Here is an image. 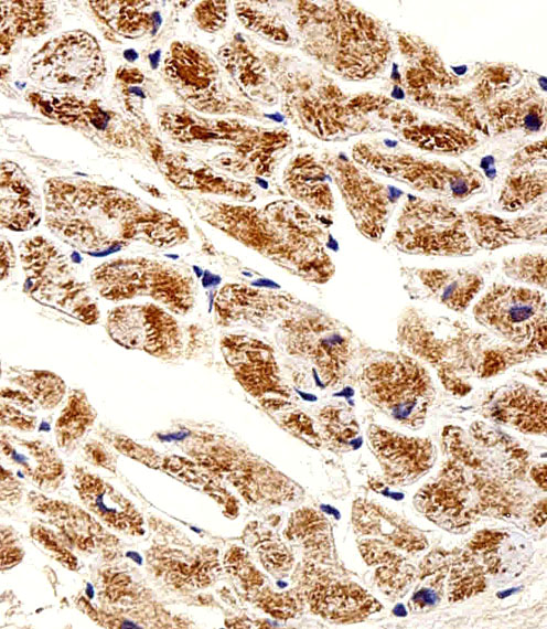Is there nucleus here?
<instances>
[{
  "instance_id": "f257e3e1",
  "label": "nucleus",
  "mask_w": 547,
  "mask_h": 629,
  "mask_svg": "<svg viewBox=\"0 0 547 629\" xmlns=\"http://www.w3.org/2000/svg\"><path fill=\"white\" fill-rule=\"evenodd\" d=\"M44 198L47 228L88 255H103L133 242L170 248L189 238L179 218L114 186L51 179Z\"/></svg>"
},
{
  "instance_id": "f03ea898",
  "label": "nucleus",
  "mask_w": 547,
  "mask_h": 629,
  "mask_svg": "<svg viewBox=\"0 0 547 629\" xmlns=\"http://www.w3.org/2000/svg\"><path fill=\"white\" fill-rule=\"evenodd\" d=\"M196 207L202 220L305 281L325 284L335 273L323 230L293 202L257 209L203 201Z\"/></svg>"
},
{
  "instance_id": "7ed1b4c3",
  "label": "nucleus",
  "mask_w": 547,
  "mask_h": 629,
  "mask_svg": "<svg viewBox=\"0 0 547 629\" xmlns=\"http://www.w3.org/2000/svg\"><path fill=\"white\" fill-rule=\"evenodd\" d=\"M397 343L421 363L431 366L442 385L454 395H465L469 379L476 375L486 335L448 317L409 307L397 322Z\"/></svg>"
},
{
  "instance_id": "20e7f679",
  "label": "nucleus",
  "mask_w": 547,
  "mask_h": 629,
  "mask_svg": "<svg viewBox=\"0 0 547 629\" xmlns=\"http://www.w3.org/2000/svg\"><path fill=\"white\" fill-rule=\"evenodd\" d=\"M301 26L310 51L350 78L369 77L386 60L387 41L380 29L351 6L314 7Z\"/></svg>"
},
{
  "instance_id": "39448f33",
  "label": "nucleus",
  "mask_w": 547,
  "mask_h": 629,
  "mask_svg": "<svg viewBox=\"0 0 547 629\" xmlns=\"http://www.w3.org/2000/svg\"><path fill=\"white\" fill-rule=\"evenodd\" d=\"M90 286L105 300L148 298L178 316L191 312L196 301V284L189 269L141 256L117 257L97 265L90 274Z\"/></svg>"
},
{
  "instance_id": "423d86ee",
  "label": "nucleus",
  "mask_w": 547,
  "mask_h": 629,
  "mask_svg": "<svg viewBox=\"0 0 547 629\" xmlns=\"http://www.w3.org/2000/svg\"><path fill=\"white\" fill-rule=\"evenodd\" d=\"M19 259L23 291L30 298L87 326L99 321L100 309L89 285L53 242L42 235L22 239Z\"/></svg>"
},
{
  "instance_id": "0eeeda50",
  "label": "nucleus",
  "mask_w": 547,
  "mask_h": 629,
  "mask_svg": "<svg viewBox=\"0 0 547 629\" xmlns=\"http://www.w3.org/2000/svg\"><path fill=\"white\" fill-rule=\"evenodd\" d=\"M358 380L362 395L396 422L414 428L425 423L435 386L429 371L412 355L379 352L363 365Z\"/></svg>"
},
{
  "instance_id": "6e6552de",
  "label": "nucleus",
  "mask_w": 547,
  "mask_h": 629,
  "mask_svg": "<svg viewBox=\"0 0 547 629\" xmlns=\"http://www.w3.org/2000/svg\"><path fill=\"white\" fill-rule=\"evenodd\" d=\"M286 353L309 363L324 386L343 380L356 355L352 332L317 309L296 310L278 326Z\"/></svg>"
},
{
  "instance_id": "1a4fd4ad",
  "label": "nucleus",
  "mask_w": 547,
  "mask_h": 629,
  "mask_svg": "<svg viewBox=\"0 0 547 629\" xmlns=\"http://www.w3.org/2000/svg\"><path fill=\"white\" fill-rule=\"evenodd\" d=\"M398 250L411 255L461 257L473 255L464 215L438 201L409 196L392 237Z\"/></svg>"
},
{
  "instance_id": "9d476101",
  "label": "nucleus",
  "mask_w": 547,
  "mask_h": 629,
  "mask_svg": "<svg viewBox=\"0 0 547 629\" xmlns=\"http://www.w3.org/2000/svg\"><path fill=\"white\" fill-rule=\"evenodd\" d=\"M474 320L504 342L515 345L547 340V306L538 289L493 284L472 309Z\"/></svg>"
},
{
  "instance_id": "9b49d317",
  "label": "nucleus",
  "mask_w": 547,
  "mask_h": 629,
  "mask_svg": "<svg viewBox=\"0 0 547 629\" xmlns=\"http://www.w3.org/2000/svg\"><path fill=\"white\" fill-rule=\"evenodd\" d=\"M28 73L51 89L89 90L101 82L106 66L97 41L84 31H72L34 53Z\"/></svg>"
},
{
  "instance_id": "f8f14e48",
  "label": "nucleus",
  "mask_w": 547,
  "mask_h": 629,
  "mask_svg": "<svg viewBox=\"0 0 547 629\" xmlns=\"http://www.w3.org/2000/svg\"><path fill=\"white\" fill-rule=\"evenodd\" d=\"M105 329L121 348L144 352L155 359L175 360L184 350V334L175 314L154 302L124 303L111 308Z\"/></svg>"
},
{
  "instance_id": "ddd939ff",
  "label": "nucleus",
  "mask_w": 547,
  "mask_h": 629,
  "mask_svg": "<svg viewBox=\"0 0 547 629\" xmlns=\"http://www.w3.org/2000/svg\"><path fill=\"white\" fill-rule=\"evenodd\" d=\"M219 350L237 382L265 407L288 404L290 394L270 344L249 334L228 333L222 337Z\"/></svg>"
},
{
  "instance_id": "4468645a",
  "label": "nucleus",
  "mask_w": 547,
  "mask_h": 629,
  "mask_svg": "<svg viewBox=\"0 0 547 629\" xmlns=\"http://www.w3.org/2000/svg\"><path fill=\"white\" fill-rule=\"evenodd\" d=\"M360 162L386 172L387 175L408 183L414 189L436 192L452 199H465L481 186L476 173L451 170L442 163L418 160L409 156L389 157L371 153L368 148H356Z\"/></svg>"
},
{
  "instance_id": "2eb2a0df",
  "label": "nucleus",
  "mask_w": 547,
  "mask_h": 629,
  "mask_svg": "<svg viewBox=\"0 0 547 629\" xmlns=\"http://www.w3.org/2000/svg\"><path fill=\"white\" fill-rule=\"evenodd\" d=\"M167 76L176 92L193 107L206 111L225 110V98L214 62L191 45L175 43L165 60Z\"/></svg>"
},
{
  "instance_id": "dca6fc26",
  "label": "nucleus",
  "mask_w": 547,
  "mask_h": 629,
  "mask_svg": "<svg viewBox=\"0 0 547 629\" xmlns=\"http://www.w3.org/2000/svg\"><path fill=\"white\" fill-rule=\"evenodd\" d=\"M335 170L336 184L356 227L369 239H379L393 210L392 192L350 163H336Z\"/></svg>"
},
{
  "instance_id": "f3484780",
  "label": "nucleus",
  "mask_w": 547,
  "mask_h": 629,
  "mask_svg": "<svg viewBox=\"0 0 547 629\" xmlns=\"http://www.w3.org/2000/svg\"><path fill=\"white\" fill-rule=\"evenodd\" d=\"M296 300L243 284H226L214 302L216 322L222 327L268 324L296 306Z\"/></svg>"
},
{
  "instance_id": "a211bd4d",
  "label": "nucleus",
  "mask_w": 547,
  "mask_h": 629,
  "mask_svg": "<svg viewBox=\"0 0 547 629\" xmlns=\"http://www.w3.org/2000/svg\"><path fill=\"white\" fill-rule=\"evenodd\" d=\"M485 414L524 434H546L545 395L526 384H512L493 393L485 403Z\"/></svg>"
},
{
  "instance_id": "6ab92c4d",
  "label": "nucleus",
  "mask_w": 547,
  "mask_h": 629,
  "mask_svg": "<svg viewBox=\"0 0 547 629\" xmlns=\"http://www.w3.org/2000/svg\"><path fill=\"white\" fill-rule=\"evenodd\" d=\"M368 437L387 473L399 481L420 477L433 462V445L428 439L407 437L375 425L369 427Z\"/></svg>"
},
{
  "instance_id": "aec40b11",
  "label": "nucleus",
  "mask_w": 547,
  "mask_h": 629,
  "mask_svg": "<svg viewBox=\"0 0 547 629\" xmlns=\"http://www.w3.org/2000/svg\"><path fill=\"white\" fill-rule=\"evenodd\" d=\"M463 215L469 235L478 249H498L546 235L545 213H532L516 218H504L480 211H469Z\"/></svg>"
},
{
  "instance_id": "412c9836",
  "label": "nucleus",
  "mask_w": 547,
  "mask_h": 629,
  "mask_svg": "<svg viewBox=\"0 0 547 629\" xmlns=\"http://www.w3.org/2000/svg\"><path fill=\"white\" fill-rule=\"evenodd\" d=\"M42 213V200L32 181L19 166L3 161L0 180L2 227L13 232H28L40 224Z\"/></svg>"
},
{
  "instance_id": "4be33fe9",
  "label": "nucleus",
  "mask_w": 547,
  "mask_h": 629,
  "mask_svg": "<svg viewBox=\"0 0 547 629\" xmlns=\"http://www.w3.org/2000/svg\"><path fill=\"white\" fill-rule=\"evenodd\" d=\"M414 274L428 298L454 312L465 311L484 285L470 269L415 268Z\"/></svg>"
},
{
  "instance_id": "5701e85b",
  "label": "nucleus",
  "mask_w": 547,
  "mask_h": 629,
  "mask_svg": "<svg viewBox=\"0 0 547 629\" xmlns=\"http://www.w3.org/2000/svg\"><path fill=\"white\" fill-rule=\"evenodd\" d=\"M53 9L40 1H1V53L17 39L37 36L51 25Z\"/></svg>"
},
{
  "instance_id": "b1692460",
  "label": "nucleus",
  "mask_w": 547,
  "mask_h": 629,
  "mask_svg": "<svg viewBox=\"0 0 547 629\" xmlns=\"http://www.w3.org/2000/svg\"><path fill=\"white\" fill-rule=\"evenodd\" d=\"M290 194L314 211L333 210V196L322 167L310 157H301L290 164L285 180Z\"/></svg>"
},
{
  "instance_id": "393cba45",
  "label": "nucleus",
  "mask_w": 547,
  "mask_h": 629,
  "mask_svg": "<svg viewBox=\"0 0 547 629\" xmlns=\"http://www.w3.org/2000/svg\"><path fill=\"white\" fill-rule=\"evenodd\" d=\"M84 502L103 520L120 530L137 529L140 516L131 505L108 484L87 477L81 486Z\"/></svg>"
},
{
  "instance_id": "a878e982",
  "label": "nucleus",
  "mask_w": 547,
  "mask_h": 629,
  "mask_svg": "<svg viewBox=\"0 0 547 629\" xmlns=\"http://www.w3.org/2000/svg\"><path fill=\"white\" fill-rule=\"evenodd\" d=\"M312 607L334 619L352 620L377 609V604L365 591L352 586L319 587L311 595Z\"/></svg>"
},
{
  "instance_id": "bb28decb",
  "label": "nucleus",
  "mask_w": 547,
  "mask_h": 629,
  "mask_svg": "<svg viewBox=\"0 0 547 629\" xmlns=\"http://www.w3.org/2000/svg\"><path fill=\"white\" fill-rule=\"evenodd\" d=\"M92 8L117 33L135 39L151 30L154 14L146 12L150 2L141 1H98Z\"/></svg>"
},
{
  "instance_id": "cd10ccee",
  "label": "nucleus",
  "mask_w": 547,
  "mask_h": 629,
  "mask_svg": "<svg viewBox=\"0 0 547 629\" xmlns=\"http://www.w3.org/2000/svg\"><path fill=\"white\" fill-rule=\"evenodd\" d=\"M546 350L547 340H535L523 345L487 344L481 353L476 375L481 379L495 376L514 365L545 355Z\"/></svg>"
},
{
  "instance_id": "c85d7f7f",
  "label": "nucleus",
  "mask_w": 547,
  "mask_h": 629,
  "mask_svg": "<svg viewBox=\"0 0 547 629\" xmlns=\"http://www.w3.org/2000/svg\"><path fill=\"white\" fill-rule=\"evenodd\" d=\"M9 381L21 387L45 409L56 407L66 393L64 381L47 370L13 369Z\"/></svg>"
},
{
  "instance_id": "c756f323",
  "label": "nucleus",
  "mask_w": 547,
  "mask_h": 629,
  "mask_svg": "<svg viewBox=\"0 0 547 629\" xmlns=\"http://www.w3.org/2000/svg\"><path fill=\"white\" fill-rule=\"evenodd\" d=\"M96 412L84 392L74 390L55 424L60 445H67L82 437L94 424Z\"/></svg>"
},
{
  "instance_id": "7c9ffc66",
  "label": "nucleus",
  "mask_w": 547,
  "mask_h": 629,
  "mask_svg": "<svg viewBox=\"0 0 547 629\" xmlns=\"http://www.w3.org/2000/svg\"><path fill=\"white\" fill-rule=\"evenodd\" d=\"M545 191V173H519L506 180L498 202L504 211L513 213L533 204Z\"/></svg>"
},
{
  "instance_id": "2f4dec72",
  "label": "nucleus",
  "mask_w": 547,
  "mask_h": 629,
  "mask_svg": "<svg viewBox=\"0 0 547 629\" xmlns=\"http://www.w3.org/2000/svg\"><path fill=\"white\" fill-rule=\"evenodd\" d=\"M405 137L421 148L439 151H462L472 145L468 134L450 127H420L407 129Z\"/></svg>"
},
{
  "instance_id": "473e14b6",
  "label": "nucleus",
  "mask_w": 547,
  "mask_h": 629,
  "mask_svg": "<svg viewBox=\"0 0 547 629\" xmlns=\"http://www.w3.org/2000/svg\"><path fill=\"white\" fill-rule=\"evenodd\" d=\"M503 274L517 282L545 289L547 264L544 254H523L502 260Z\"/></svg>"
},
{
  "instance_id": "72a5a7b5",
  "label": "nucleus",
  "mask_w": 547,
  "mask_h": 629,
  "mask_svg": "<svg viewBox=\"0 0 547 629\" xmlns=\"http://www.w3.org/2000/svg\"><path fill=\"white\" fill-rule=\"evenodd\" d=\"M320 422L324 431L340 441H346L357 433L355 419L344 408L324 407L320 413Z\"/></svg>"
},
{
  "instance_id": "f704fd0d",
  "label": "nucleus",
  "mask_w": 547,
  "mask_h": 629,
  "mask_svg": "<svg viewBox=\"0 0 547 629\" xmlns=\"http://www.w3.org/2000/svg\"><path fill=\"white\" fill-rule=\"evenodd\" d=\"M227 17L225 2H202L195 10L197 24L208 31L218 30Z\"/></svg>"
},
{
  "instance_id": "c9c22d12",
  "label": "nucleus",
  "mask_w": 547,
  "mask_h": 629,
  "mask_svg": "<svg viewBox=\"0 0 547 629\" xmlns=\"http://www.w3.org/2000/svg\"><path fill=\"white\" fill-rule=\"evenodd\" d=\"M36 418L30 414H25L10 403L2 401L1 404V424L20 430H31L34 428Z\"/></svg>"
},
{
  "instance_id": "e433bc0d",
  "label": "nucleus",
  "mask_w": 547,
  "mask_h": 629,
  "mask_svg": "<svg viewBox=\"0 0 547 629\" xmlns=\"http://www.w3.org/2000/svg\"><path fill=\"white\" fill-rule=\"evenodd\" d=\"M283 423L289 429L294 433L307 435L312 439H315L318 437L313 429L312 420L303 413L289 414L285 418Z\"/></svg>"
},
{
  "instance_id": "4c0bfd02",
  "label": "nucleus",
  "mask_w": 547,
  "mask_h": 629,
  "mask_svg": "<svg viewBox=\"0 0 547 629\" xmlns=\"http://www.w3.org/2000/svg\"><path fill=\"white\" fill-rule=\"evenodd\" d=\"M17 264V254L13 245L6 238L1 239L0 274L1 280L10 277Z\"/></svg>"
},
{
  "instance_id": "58836bf2",
  "label": "nucleus",
  "mask_w": 547,
  "mask_h": 629,
  "mask_svg": "<svg viewBox=\"0 0 547 629\" xmlns=\"http://www.w3.org/2000/svg\"><path fill=\"white\" fill-rule=\"evenodd\" d=\"M2 399H8L9 403H17L18 406L32 409L34 405L33 398L24 391L3 387L1 390Z\"/></svg>"
},
{
  "instance_id": "ea45409f",
  "label": "nucleus",
  "mask_w": 547,
  "mask_h": 629,
  "mask_svg": "<svg viewBox=\"0 0 547 629\" xmlns=\"http://www.w3.org/2000/svg\"><path fill=\"white\" fill-rule=\"evenodd\" d=\"M533 477L540 484V487L546 489V467L543 463L540 467L533 469Z\"/></svg>"
},
{
  "instance_id": "a19ab883",
  "label": "nucleus",
  "mask_w": 547,
  "mask_h": 629,
  "mask_svg": "<svg viewBox=\"0 0 547 629\" xmlns=\"http://www.w3.org/2000/svg\"><path fill=\"white\" fill-rule=\"evenodd\" d=\"M534 519L537 520L538 525H543L546 521V503L545 501L541 502V507L538 505V510H536V514L534 515Z\"/></svg>"
}]
</instances>
